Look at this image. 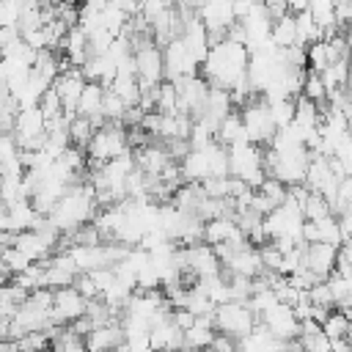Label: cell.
I'll list each match as a JSON object with an SVG mask.
<instances>
[{"label": "cell", "instance_id": "cell-1", "mask_svg": "<svg viewBox=\"0 0 352 352\" xmlns=\"http://www.w3.org/2000/svg\"><path fill=\"white\" fill-rule=\"evenodd\" d=\"M248 60H250V55H248L245 44H234L226 38V41L209 47V55L201 63L204 66L201 77L209 82V88L231 91L239 80L248 77Z\"/></svg>", "mask_w": 352, "mask_h": 352}, {"label": "cell", "instance_id": "cell-2", "mask_svg": "<svg viewBox=\"0 0 352 352\" xmlns=\"http://www.w3.org/2000/svg\"><path fill=\"white\" fill-rule=\"evenodd\" d=\"M99 212L94 190L88 182H74L66 187V192L60 195V201L52 206V212L47 214V220L58 228V234H72L80 226H88L94 220V214Z\"/></svg>", "mask_w": 352, "mask_h": 352}, {"label": "cell", "instance_id": "cell-3", "mask_svg": "<svg viewBox=\"0 0 352 352\" xmlns=\"http://www.w3.org/2000/svg\"><path fill=\"white\" fill-rule=\"evenodd\" d=\"M228 151V176L245 182L253 192L261 187V182L267 179L264 173V148L253 146V143H239L226 148Z\"/></svg>", "mask_w": 352, "mask_h": 352}, {"label": "cell", "instance_id": "cell-4", "mask_svg": "<svg viewBox=\"0 0 352 352\" xmlns=\"http://www.w3.org/2000/svg\"><path fill=\"white\" fill-rule=\"evenodd\" d=\"M212 324H214V333H223V336L239 341V338H245V336L258 324V319H256V314L248 308V302H234V300H228V302H223V305H214V311H212Z\"/></svg>", "mask_w": 352, "mask_h": 352}, {"label": "cell", "instance_id": "cell-5", "mask_svg": "<svg viewBox=\"0 0 352 352\" xmlns=\"http://www.w3.org/2000/svg\"><path fill=\"white\" fill-rule=\"evenodd\" d=\"M126 151H129V143H126V129L121 124H104L102 129L94 132L91 143L85 146V157L91 165H104Z\"/></svg>", "mask_w": 352, "mask_h": 352}, {"label": "cell", "instance_id": "cell-6", "mask_svg": "<svg viewBox=\"0 0 352 352\" xmlns=\"http://www.w3.org/2000/svg\"><path fill=\"white\" fill-rule=\"evenodd\" d=\"M239 118H242V126H245V135H248V143L253 146H270V140L275 138L278 126L270 116V104L261 99V96H253L242 110H239Z\"/></svg>", "mask_w": 352, "mask_h": 352}, {"label": "cell", "instance_id": "cell-7", "mask_svg": "<svg viewBox=\"0 0 352 352\" xmlns=\"http://www.w3.org/2000/svg\"><path fill=\"white\" fill-rule=\"evenodd\" d=\"M176 267L179 270H190L198 280L223 272V267H220V261L214 256V248H209L204 242L190 245V248H176Z\"/></svg>", "mask_w": 352, "mask_h": 352}, {"label": "cell", "instance_id": "cell-8", "mask_svg": "<svg viewBox=\"0 0 352 352\" xmlns=\"http://www.w3.org/2000/svg\"><path fill=\"white\" fill-rule=\"evenodd\" d=\"M173 85H176V94H179V113H184V116H190L195 121L206 107L209 82L201 74H195V77H182Z\"/></svg>", "mask_w": 352, "mask_h": 352}, {"label": "cell", "instance_id": "cell-9", "mask_svg": "<svg viewBox=\"0 0 352 352\" xmlns=\"http://www.w3.org/2000/svg\"><path fill=\"white\" fill-rule=\"evenodd\" d=\"M85 305H88V300L80 297L74 286L58 289V292H52V311H50V319H52V324L66 327V324L77 322L80 316H85Z\"/></svg>", "mask_w": 352, "mask_h": 352}, {"label": "cell", "instance_id": "cell-10", "mask_svg": "<svg viewBox=\"0 0 352 352\" xmlns=\"http://www.w3.org/2000/svg\"><path fill=\"white\" fill-rule=\"evenodd\" d=\"M82 88H85V77H82L80 69H72V66L63 69V72L55 77V82H52V91L58 94V99H60V104H63V113H66L69 118L77 116V102H80Z\"/></svg>", "mask_w": 352, "mask_h": 352}, {"label": "cell", "instance_id": "cell-11", "mask_svg": "<svg viewBox=\"0 0 352 352\" xmlns=\"http://www.w3.org/2000/svg\"><path fill=\"white\" fill-rule=\"evenodd\" d=\"M41 264H44V289H50V292L74 286V280L80 275L77 267H74V261L66 253H55V256H50Z\"/></svg>", "mask_w": 352, "mask_h": 352}, {"label": "cell", "instance_id": "cell-12", "mask_svg": "<svg viewBox=\"0 0 352 352\" xmlns=\"http://www.w3.org/2000/svg\"><path fill=\"white\" fill-rule=\"evenodd\" d=\"M258 324L261 327H267L278 341H294L297 336H300V319L294 316V311L292 308H286V305H275L272 311H267L264 316H258Z\"/></svg>", "mask_w": 352, "mask_h": 352}, {"label": "cell", "instance_id": "cell-13", "mask_svg": "<svg viewBox=\"0 0 352 352\" xmlns=\"http://www.w3.org/2000/svg\"><path fill=\"white\" fill-rule=\"evenodd\" d=\"M336 258H338V248L324 245V242H316V245H305L302 267L311 275H316L319 280H327L336 272Z\"/></svg>", "mask_w": 352, "mask_h": 352}, {"label": "cell", "instance_id": "cell-14", "mask_svg": "<svg viewBox=\"0 0 352 352\" xmlns=\"http://www.w3.org/2000/svg\"><path fill=\"white\" fill-rule=\"evenodd\" d=\"M124 344V330L121 322H110L102 327H91L85 336V352H116Z\"/></svg>", "mask_w": 352, "mask_h": 352}, {"label": "cell", "instance_id": "cell-15", "mask_svg": "<svg viewBox=\"0 0 352 352\" xmlns=\"http://www.w3.org/2000/svg\"><path fill=\"white\" fill-rule=\"evenodd\" d=\"M132 157H135V168H138L140 173H146V176H154V179H157V176L162 173V168L170 162V157H168V151H165L162 143H148V146H143V148H135Z\"/></svg>", "mask_w": 352, "mask_h": 352}, {"label": "cell", "instance_id": "cell-16", "mask_svg": "<svg viewBox=\"0 0 352 352\" xmlns=\"http://www.w3.org/2000/svg\"><path fill=\"white\" fill-rule=\"evenodd\" d=\"M236 352H286V344L278 341L267 327L256 324L245 338L236 341Z\"/></svg>", "mask_w": 352, "mask_h": 352}, {"label": "cell", "instance_id": "cell-17", "mask_svg": "<svg viewBox=\"0 0 352 352\" xmlns=\"http://www.w3.org/2000/svg\"><path fill=\"white\" fill-rule=\"evenodd\" d=\"M214 341V324L212 316H195V324L184 333V346L187 352H206Z\"/></svg>", "mask_w": 352, "mask_h": 352}, {"label": "cell", "instance_id": "cell-18", "mask_svg": "<svg viewBox=\"0 0 352 352\" xmlns=\"http://www.w3.org/2000/svg\"><path fill=\"white\" fill-rule=\"evenodd\" d=\"M14 248H16L30 264H41V261H47L50 253H52V248H50L36 231H22V234H16Z\"/></svg>", "mask_w": 352, "mask_h": 352}, {"label": "cell", "instance_id": "cell-19", "mask_svg": "<svg viewBox=\"0 0 352 352\" xmlns=\"http://www.w3.org/2000/svg\"><path fill=\"white\" fill-rule=\"evenodd\" d=\"M214 143H220L223 148H231V146H239V143H248V135H245V126H242V118H239V110L228 113L217 132H214Z\"/></svg>", "mask_w": 352, "mask_h": 352}, {"label": "cell", "instance_id": "cell-20", "mask_svg": "<svg viewBox=\"0 0 352 352\" xmlns=\"http://www.w3.org/2000/svg\"><path fill=\"white\" fill-rule=\"evenodd\" d=\"M270 41H272L275 50L297 47V25H294V16H292V14H283L280 19H272Z\"/></svg>", "mask_w": 352, "mask_h": 352}, {"label": "cell", "instance_id": "cell-21", "mask_svg": "<svg viewBox=\"0 0 352 352\" xmlns=\"http://www.w3.org/2000/svg\"><path fill=\"white\" fill-rule=\"evenodd\" d=\"M6 214H8V231H11V234L30 231V228L38 223V214L33 212L30 201H22V204H14V206H6Z\"/></svg>", "mask_w": 352, "mask_h": 352}, {"label": "cell", "instance_id": "cell-22", "mask_svg": "<svg viewBox=\"0 0 352 352\" xmlns=\"http://www.w3.org/2000/svg\"><path fill=\"white\" fill-rule=\"evenodd\" d=\"M319 327H322V333H324L327 341H338V338H349L352 336V319L346 314L336 311V308L327 314V319Z\"/></svg>", "mask_w": 352, "mask_h": 352}, {"label": "cell", "instance_id": "cell-23", "mask_svg": "<svg viewBox=\"0 0 352 352\" xmlns=\"http://www.w3.org/2000/svg\"><path fill=\"white\" fill-rule=\"evenodd\" d=\"M28 300V292L19 289L14 280L6 283L0 289V319H14V314L22 308V302Z\"/></svg>", "mask_w": 352, "mask_h": 352}, {"label": "cell", "instance_id": "cell-24", "mask_svg": "<svg viewBox=\"0 0 352 352\" xmlns=\"http://www.w3.org/2000/svg\"><path fill=\"white\" fill-rule=\"evenodd\" d=\"M154 113H160V116L179 113V94H176V85L173 82L162 80L154 88Z\"/></svg>", "mask_w": 352, "mask_h": 352}, {"label": "cell", "instance_id": "cell-25", "mask_svg": "<svg viewBox=\"0 0 352 352\" xmlns=\"http://www.w3.org/2000/svg\"><path fill=\"white\" fill-rule=\"evenodd\" d=\"M300 214H302L305 223H319L322 217H327V214H333V212H330V204H327L319 192H308L305 201L300 204Z\"/></svg>", "mask_w": 352, "mask_h": 352}, {"label": "cell", "instance_id": "cell-26", "mask_svg": "<svg viewBox=\"0 0 352 352\" xmlns=\"http://www.w3.org/2000/svg\"><path fill=\"white\" fill-rule=\"evenodd\" d=\"M308 14H311V19L316 22V28H319L322 33L338 28V22H336V3H327V0H322V3H308Z\"/></svg>", "mask_w": 352, "mask_h": 352}, {"label": "cell", "instance_id": "cell-27", "mask_svg": "<svg viewBox=\"0 0 352 352\" xmlns=\"http://www.w3.org/2000/svg\"><path fill=\"white\" fill-rule=\"evenodd\" d=\"M94 124L88 121V118H82V116H74L72 121H69V143L74 146V148H85L88 143H91V138H94Z\"/></svg>", "mask_w": 352, "mask_h": 352}, {"label": "cell", "instance_id": "cell-28", "mask_svg": "<svg viewBox=\"0 0 352 352\" xmlns=\"http://www.w3.org/2000/svg\"><path fill=\"white\" fill-rule=\"evenodd\" d=\"M300 96H305L308 102H314V104H322V102H327V91H324V82H322V77L316 74V72H305V80H302V91H300Z\"/></svg>", "mask_w": 352, "mask_h": 352}, {"label": "cell", "instance_id": "cell-29", "mask_svg": "<svg viewBox=\"0 0 352 352\" xmlns=\"http://www.w3.org/2000/svg\"><path fill=\"white\" fill-rule=\"evenodd\" d=\"M256 192H258V195H264V198L272 204V209L283 206V204H286V198H289V187H286V184H280V182H278V179H272V176H267Z\"/></svg>", "mask_w": 352, "mask_h": 352}, {"label": "cell", "instance_id": "cell-30", "mask_svg": "<svg viewBox=\"0 0 352 352\" xmlns=\"http://www.w3.org/2000/svg\"><path fill=\"white\" fill-rule=\"evenodd\" d=\"M270 116H272V121H275V126H278V129L292 126V121H294V99L289 96V99L270 102Z\"/></svg>", "mask_w": 352, "mask_h": 352}, {"label": "cell", "instance_id": "cell-31", "mask_svg": "<svg viewBox=\"0 0 352 352\" xmlns=\"http://www.w3.org/2000/svg\"><path fill=\"white\" fill-rule=\"evenodd\" d=\"M50 346H52V341H50V336H47L44 330H38V333H25V336L16 341V349H19V352H50Z\"/></svg>", "mask_w": 352, "mask_h": 352}, {"label": "cell", "instance_id": "cell-32", "mask_svg": "<svg viewBox=\"0 0 352 352\" xmlns=\"http://www.w3.org/2000/svg\"><path fill=\"white\" fill-rule=\"evenodd\" d=\"M38 110H41L44 121H52V118H58V116L63 113V104H60V99H58V94H55L52 88L44 91V96H41V102H38Z\"/></svg>", "mask_w": 352, "mask_h": 352}, {"label": "cell", "instance_id": "cell-33", "mask_svg": "<svg viewBox=\"0 0 352 352\" xmlns=\"http://www.w3.org/2000/svg\"><path fill=\"white\" fill-rule=\"evenodd\" d=\"M305 297H308V302H311V305H319V308H333V294H330V289H327V283H324V280L314 283V286L305 292Z\"/></svg>", "mask_w": 352, "mask_h": 352}, {"label": "cell", "instance_id": "cell-34", "mask_svg": "<svg viewBox=\"0 0 352 352\" xmlns=\"http://www.w3.org/2000/svg\"><path fill=\"white\" fill-rule=\"evenodd\" d=\"M302 352H330V341L324 338V333H314V336H300L297 338Z\"/></svg>", "mask_w": 352, "mask_h": 352}, {"label": "cell", "instance_id": "cell-35", "mask_svg": "<svg viewBox=\"0 0 352 352\" xmlns=\"http://www.w3.org/2000/svg\"><path fill=\"white\" fill-rule=\"evenodd\" d=\"M74 289H77V294H80V297H85V300H96V297H99V292H96V286H94L91 275H77Z\"/></svg>", "mask_w": 352, "mask_h": 352}, {"label": "cell", "instance_id": "cell-36", "mask_svg": "<svg viewBox=\"0 0 352 352\" xmlns=\"http://www.w3.org/2000/svg\"><path fill=\"white\" fill-rule=\"evenodd\" d=\"M170 322H173L182 333H187V330L195 324V316H192L187 308H173V311H170Z\"/></svg>", "mask_w": 352, "mask_h": 352}, {"label": "cell", "instance_id": "cell-37", "mask_svg": "<svg viewBox=\"0 0 352 352\" xmlns=\"http://www.w3.org/2000/svg\"><path fill=\"white\" fill-rule=\"evenodd\" d=\"M209 349L212 352H236V341L228 338V336H223V333H214V341H212Z\"/></svg>", "mask_w": 352, "mask_h": 352}, {"label": "cell", "instance_id": "cell-38", "mask_svg": "<svg viewBox=\"0 0 352 352\" xmlns=\"http://www.w3.org/2000/svg\"><path fill=\"white\" fill-rule=\"evenodd\" d=\"M6 283H11V272H8V267L0 261V289H3Z\"/></svg>", "mask_w": 352, "mask_h": 352}, {"label": "cell", "instance_id": "cell-39", "mask_svg": "<svg viewBox=\"0 0 352 352\" xmlns=\"http://www.w3.org/2000/svg\"><path fill=\"white\" fill-rule=\"evenodd\" d=\"M344 41H346V50H349V58H352V25H346V33H344Z\"/></svg>", "mask_w": 352, "mask_h": 352}, {"label": "cell", "instance_id": "cell-40", "mask_svg": "<svg viewBox=\"0 0 352 352\" xmlns=\"http://www.w3.org/2000/svg\"><path fill=\"white\" fill-rule=\"evenodd\" d=\"M116 352H135V349H129V346H126V344H121V346H118V349H116Z\"/></svg>", "mask_w": 352, "mask_h": 352}, {"label": "cell", "instance_id": "cell-41", "mask_svg": "<svg viewBox=\"0 0 352 352\" xmlns=\"http://www.w3.org/2000/svg\"><path fill=\"white\" fill-rule=\"evenodd\" d=\"M206 352H212V349H206Z\"/></svg>", "mask_w": 352, "mask_h": 352}]
</instances>
